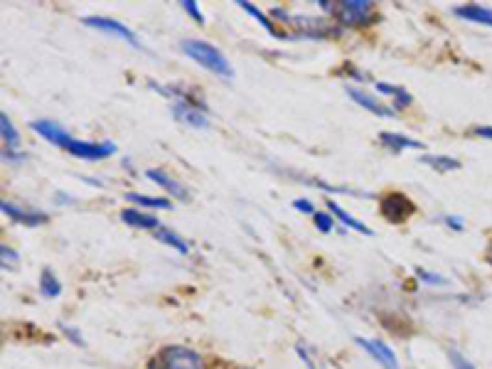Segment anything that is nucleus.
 I'll list each match as a JSON object with an SVG mask.
<instances>
[{
	"label": "nucleus",
	"mask_w": 492,
	"mask_h": 369,
	"mask_svg": "<svg viewBox=\"0 0 492 369\" xmlns=\"http://www.w3.org/2000/svg\"><path fill=\"white\" fill-rule=\"evenodd\" d=\"M473 133L480 135V138H490L492 140V126H478V129H473Z\"/></svg>",
	"instance_id": "nucleus-33"
},
{
	"label": "nucleus",
	"mask_w": 492,
	"mask_h": 369,
	"mask_svg": "<svg viewBox=\"0 0 492 369\" xmlns=\"http://www.w3.org/2000/svg\"><path fill=\"white\" fill-rule=\"evenodd\" d=\"M148 369H202V357L185 345H168L150 357Z\"/></svg>",
	"instance_id": "nucleus-2"
},
{
	"label": "nucleus",
	"mask_w": 492,
	"mask_h": 369,
	"mask_svg": "<svg viewBox=\"0 0 492 369\" xmlns=\"http://www.w3.org/2000/svg\"><path fill=\"white\" fill-rule=\"evenodd\" d=\"M453 12L468 23H478V25H490L492 28V10L490 8H482L478 3H470V6H458L453 8Z\"/></svg>",
	"instance_id": "nucleus-12"
},
{
	"label": "nucleus",
	"mask_w": 492,
	"mask_h": 369,
	"mask_svg": "<svg viewBox=\"0 0 492 369\" xmlns=\"http://www.w3.org/2000/svg\"><path fill=\"white\" fill-rule=\"evenodd\" d=\"M337 20L347 28H360V25H369L377 20V12L369 0H345L337 3Z\"/></svg>",
	"instance_id": "nucleus-3"
},
{
	"label": "nucleus",
	"mask_w": 492,
	"mask_h": 369,
	"mask_svg": "<svg viewBox=\"0 0 492 369\" xmlns=\"http://www.w3.org/2000/svg\"><path fill=\"white\" fill-rule=\"evenodd\" d=\"M146 175H148V180H153V182L158 184V187H163V190L168 192L170 197H177V200H182V202L190 200V192H187L185 187H182V184L177 182V180L170 178V175L165 173V170H160V168H150Z\"/></svg>",
	"instance_id": "nucleus-10"
},
{
	"label": "nucleus",
	"mask_w": 492,
	"mask_h": 369,
	"mask_svg": "<svg viewBox=\"0 0 492 369\" xmlns=\"http://www.w3.org/2000/svg\"><path fill=\"white\" fill-rule=\"evenodd\" d=\"M3 214L10 217L12 222L17 224H25V227H40V224L47 222V214L45 212H35V209H25V207H17V205H10V202H3L0 205Z\"/></svg>",
	"instance_id": "nucleus-9"
},
{
	"label": "nucleus",
	"mask_w": 492,
	"mask_h": 369,
	"mask_svg": "<svg viewBox=\"0 0 492 369\" xmlns=\"http://www.w3.org/2000/svg\"><path fill=\"white\" fill-rule=\"evenodd\" d=\"M380 209H382V214H384V219H389L391 224L406 222V219L416 212L413 202L409 200L406 195H402V192H389V195L382 197Z\"/></svg>",
	"instance_id": "nucleus-4"
},
{
	"label": "nucleus",
	"mask_w": 492,
	"mask_h": 369,
	"mask_svg": "<svg viewBox=\"0 0 492 369\" xmlns=\"http://www.w3.org/2000/svg\"><path fill=\"white\" fill-rule=\"evenodd\" d=\"M59 328H62V332H64V335H67L69 340H72L77 347H84V345H86L84 337H81V332L77 330V328H72V325H67V323H62V325H59Z\"/></svg>",
	"instance_id": "nucleus-25"
},
{
	"label": "nucleus",
	"mask_w": 492,
	"mask_h": 369,
	"mask_svg": "<svg viewBox=\"0 0 492 369\" xmlns=\"http://www.w3.org/2000/svg\"><path fill=\"white\" fill-rule=\"evenodd\" d=\"M182 10H185L190 17H195V23H199V25L204 23V15H202V10H199V6L195 3V0H182Z\"/></svg>",
	"instance_id": "nucleus-24"
},
{
	"label": "nucleus",
	"mask_w": 492,
	"mask_h": 369,
	"mask_svg": "<svg viewBox=\"0 0 492 369\" xmlns=\"http://www.w3.org/2000/svg\"><path fill=\"white\" fill-rule=\"evenodd\" d=\"M30 129H32L37 135H42L45 140H50L52 146H59V148H64V151L72 146V140H74L72 135H69L67 131L59 126V123L45 121V118H42V121H32L30 123Z\"/></svg>",
	"instance_id": "nucleus-8"
},
{
	"label": "nucleus",
	"mask_w": 492,
	"mask_h": 369,
	"mask_svg": "<svg viewBox=\"0 0 492 369\" xmlns=\"http://www.w3.org/2000/svg\"><path fill=\"white\" fill-rule=\"evenodd\" d=\"M72 155L81 158V160H104V158L113 155L116 153V146L104 140V143H91V140H72V146L67 148Z\"/></svg>",
	"instance_id": "nucleus-7"
},
{
	"label": "nucleus",
	"mask_w": 492,
	"mask_h": 369,
	"mask_svg": "<svg viewBox=\"0 0 492 369\" xmlns=\"http://www.w3.org/2000/svg\"><path fill=\"white\" fill-rule=\"evenodd\" d=\"M451 362H453V369H475L460 352H451Z\"/></svg>",
	"instance_id": "nucleus-29"
},
{
	"label": "nucleus",
	"mask_w": 492,
	"mask_h": 369,
	"mask_svg": "<svg viewBox=\"0 0 492 369\" xmlns=\"http://www.w3.org/2000/svg\"><path fill=\"white\" fill-rule=\"evenodd\" d=\"M40 293L45 298H57V296H62V283L57 281V276L52 274V271H42V276H40Z\"/></svg>",
	"instance_id": "nucleus-22"
},
{
	"label": "nucleus",
	"mask_w": 492,
	"mask_h": 369,
	"mask_svg": "<svg viewBox=\"0 0 492 369\" xmlns=\"http://www.w3.org/2000/svg\"><path fill=\"white\" fill-rule=\"evenodd\" d=\"M295 352L300 354V359H303V364H306L308 369H317L315 362H313V357H311V352H308L306 347H303V342H298V345H295Z\"/></svg>",
	"instance_id": "nucleus-28"
},
{
	"label": "nucleus",
	"mask_w": 492,
	"mask_h": 369,
	"mask_svg": "<svg viewBox=\"0 0 492 369\" xmlns=\"http://www.w3.org/2000/svg\"><path fill=\"white\" fill-rule=\"evenodd\" d=\"M347 94L352 96V99L360 104L362 108H367V111H372L374 116H394V108L386 106V104H382V101H377L372 94H367V91L362 89H355V86H347Z\"/></svg>",
	"instance_id": "nucleus-11"
},
{
	"label": "nucleus",
	"mask_w": 492,
	"mask_h": 369,
	"mask_svg": "<svg viewBox=\"0 0 492 369\" xmlns=\"http://www.w3.org/2000/svg\"><path fill=\"white\" fill-rule=\"evenodd\" d=\"M121 219H124L128 227H138V229H148V231H155L160 227L158 217L138 212V209H124V212H121Z\"/></svg>",
	"instance_id": "nucleus-14"
},
{
	"label": "nucleus",
	"mask_w": 492,
	"mask_h": 369,
	"mask_svg": "<svg viewBox=\"0 0 492 369\" xmlns=\"http://www.w3.org/2000/svg\"><path fill=\"white\" fill-rule=\"evenodd\" d=\"M293 207L298 209V212H306V214H315V207H313L311 200H295Z\"/></svg>",
	"instance_id": "nucleus-31"
},
{
	"label": "nucleus",
	"mask_w": 492,
	"mask_h": 369,
	"mask_svg": "<svg viewBox=\"0 0 492 369\" xmlns=\"http://www.w3.org/2000/svg\"><path fill=\"white\" fill-rule=\"evenodd\" d=\"M374 89L380 91V94H386V96H394V106L396 108H404V106H409L411 104V94L409 91H404L402 86H391V84H382V82H377L374 84Z\"/></svg>",
	"instance_id": "nucleus-18"
},
{
	"label": "nucleus",
	"mask_w": 492,
	"mask_h": 369,
	"mask_svg": "<svg viewBox=\"0 0 492 369\" xmlns=\"http://www.w3.org/2000/svg\"><path fill=\"white\" fill-rule=\"evenodd\" d=\"M0 135H3V146L6 151H20V133L8 118V113H0Z\"/></svg>",
	"instance_id": "nucleus-16"
},
{
	"label": "nucleus",
	"mask_w": 492,
	"mask_h": 369,
	"mask_svg": "<svg viewBox=\"0 0 492 369\" xmlns=\"http://www.w3.org/2000/svg\"><path fill=\"white\" fill-rule=\"evenodd\" d=\"M180 50L185 52L193 62H197L199 67L210 69L212 74L222 79H234V67L229 64L224 55H222L219 47L204 42V39H182Z\"/></svg>",
	"instance_id": "nucleus-1"
},
{
	"label": "nucleus",
	"mask_w": 492,
	"mask_h": 369,
	"mask_svg": "<svg viewBox=\"0 0 492 369\" xmlns=\"http://www.w3.org/2000/svg\"><path fill=\"white\" fill-rule=\"evenodd\" d=\"M487 258H490V263H492V246H490V252H487Z\"/></svg>",
	"instance_id": "nucleus-34"
},
{
	"label": "nucleus",
	"mask_w": 492,
	"mask_h": 369,
	"mask_svg": "<svg viewBox=\"0 0 492 369\" xmlns=\"http://www.w3.org/2000/svg\"><path fill=\"white\" fill-rule=\"evenodd\" d=\"M153 234H155V239H158V241H163V244L173 246V249H177V252H180V254H187V252H190V246H187V241H185V239H180V236H177L175 231L165 229V227H158V229H155Z\"/></svg>",
	"instance_id": "nucleus-21"
},
{
	"label": "nucleus",
	"mask_w": 492,
	"mask_h": 369,
	"mask_svg": "<svg viewBox=\"0 0 492 369\" xmlns=\"http://www.w3.org/2000/svg\"><path fill=\"white\" fill-rule=\"evenodd\" d=\"M443 222H446L448 227H451V229H455V231H463V227H465L463 219H460V217H453V214H448V217L443 219Z\"/></svg>",
	"instance_id": "nucleus-32"
},
{
	"label": "nucleus",
	"mask_w": 492,
	"mask_h": 369,
	"mask_svg": "<svg viewBox=\"0 0 492 369\" xmlns=\"http://www.w3.org/2000/svg\"><path fill=\"white\" fill-rule=\"evenodd\" d=\"M237 6L242 8V10H246L251 17H256L259 20V25L261 28H266V32L268 35H273V37H278V30H276V25H273V20L268 15H264V12L259 10L256 6H251V3H246V0H237Z\"/></svg>",
	"instance_id": "nucleus-17"
},
{
	"label": "nucleus",
	"mask_w": 492,
	"mask_h": 369,
	"mask_svg": "<svg viewBox=\"0 0 492 369\" xmlns=\"http://www.w3.org/2000/svg\"><path fill=\"white\" fill-rule=\"evenodd\" d=\"M380 140H382V146L391 148L394 153L409 151V148H413V151H421V148H424V143H421V140H413V138H409V135H402V133H391V131H384V133H380Z\"/></svg>",
	"instance_id": "nucleus-13"
},
{
	"label": "nucleus",
	"mask_w": 492,
	"mask_h": 369,
	"mask_svg": "<svg viewBox=\"0 0 492 369\" xmlns=\"http://www.w3.org/2000/svg\"><path fill=\"white\" fill-rule=\"evenodd\" d=\"M126 200L133 202V205H141V207H150V209H170V200L165 197H148V195H138V192H128Z\"/></svg>",
	"instance_id": "nucleus-20"
},
{
	"label": "nucleus",
	"mask_w": 492,
	"mask_h": 369,
	"mask_svg": "<svg viewBox=\"0 0 492 369\" xmlns=\"http://www.w3.org/2000/svg\"><path fill=\"white\" fill-rule=\"evenodd\" d=\"M328 209H330V214H335V217H337L340 222L345 224V227H350V229L360 231V234H367V236H372V234H374V231L369 229L367 224L360 222V219H355L350 212H345V209L340 207V205H337V202H335V200H330V202H328Z\"/></svg>",
	"instance_id": "nucleus-15"
},
{
	"label": "nucleus",
	"mask_w": 492,
	"mask_h": 369,
	"mask_svg": "<svg viewBox=\"0 0 492 369\" xmlns=\"http://www.w3.org/2000/svg\"><path fill=\"white\" fill-rule=\"evenodd\" d=\"M419 274V278L424 281V283H431V285H446V278L443 276H438V274H431V271H424V269H419L416 271Z\"/></svg>",
	"instance_id": "nucleus-26"
},
{
	"label": "nucleus",
	"mask_w": 492,
	"mask_h": 369,
	"mask_svg": "<svg viewBox=\"0 0 492 369\" xmlns=\"http://www.w3.org/2000/svg\"><path fill=\"white\" fill-rule=\"evenodd\" d=\"M84 25H89V28H97L101 30V32H108V35H119L121 39H126L130 47H136V50H143L141 39H138V35L133 32V30L128 28V25L119 23V20H111V17H99V15H89L84 17Z\"/></svg>",
	"instance_id": "nucleus-5"
},
{
	"label": "nucleus",
	"mask_w": 492,
	"mask_h": 369,
	"mask_svg": "<svg viewBox=\"0 0 492 369\" xmlns=\"http://www.w3.org/2000/svg\"><path fill=\"white\" fill-rule=\"evenodd\" d=\"M421 162L431 165L433 170L438 173H451V170H458L460 162L455 158H448V155H421Z\"/></svg>",
	"instance_id": "nucleus-19"
},
{
	"label": "nucleus",
	"mask_w": 492,
	"mask_h": 369,
	"mask_svg": "<svg viewBox=\"0 0 492 369\" xmlns=\"http://www.w3.org/2000/svg\"><path fill=\"white\" fill-rule=\"evenodd\" d=\"M313 224H315L317 231L330 234V231H333V227H335V219H333V214H330V212H315V214H313Z\"/></svg>",
	"instance_id": "nucleus-23"
},
{
	"label": "nucleus",
	"mask_w": 492,
	"mask_h": 369,
	"mask_svg": "<svg viewBox=\"0 0 492 369\" xmlns=\"http://www.w3.org/2000/svg\"><path fill=\"white\" fill-rule=\"evenodd\" d=\"M0 254H3V266H6V269H8V266H15V263H17V254L12 252V249H8L6 244L0 246Z\"/></svg>",
	"instance_id": "nucleus-27"
},
{
	"label": "nucleus",
	"mask_w": 492,
	"mask_h": 369,
	"mask_svg": "<svg viewBox=\"0 0 492 369\" xmlns=\"http://www.w3.org/2000/svg\"><path fill=\"white\" fill-rule=\"evenodd\" d=\"M355 342L362 347L374 362H380L384 369H399V359H396L394 350L386 345L384 340H367V337H355Z\"/></svg>",
	"instance_id": "nucleus-6"
},
{
	"label": "nucleus",
	"mask_w": 492,
	"mask_h": 369,
	"mask_svg": "<svg viewBox=\"0 0 492 369\" xmlns=\"http://www.w3.org/2000/svg\"><path fill=\"white\" fill-rule=\"evenodd\" d=\"M3 160L6 162H23V160H28V155H25L23 151H6V148H3Z\"/></svg>",
	"instance_id": "nucleus-30"
}]
</instances>
